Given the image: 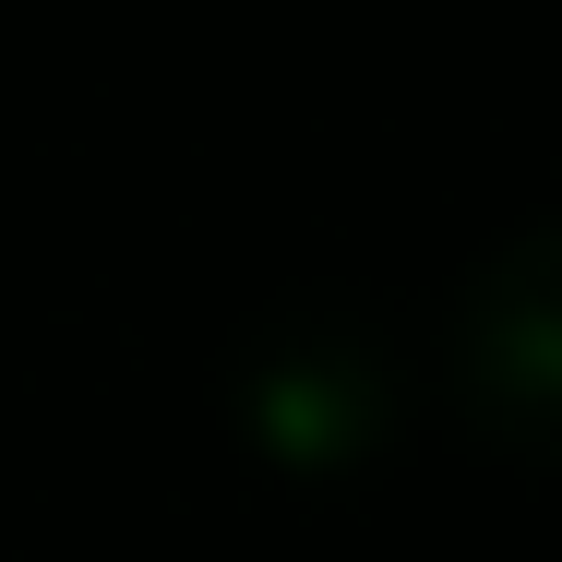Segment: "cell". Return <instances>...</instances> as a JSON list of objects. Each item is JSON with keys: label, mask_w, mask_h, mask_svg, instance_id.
Instances as JSON below:
<instances>
[{"label": "cell", "mask_w": 562, "mask_h": 562, "mask_svg": "<svg viewBox=\"0 0 562 562\" xmlns=\"http://www.w3.org/2000/svg\"><path fill=\"white\" fill-rule=\"evenodd\" d=\"M454 395L479 407V431L515 454L562 467V227H527L515 251H491L454 300Z\"/></svg>", "instance_id": "6da1fadb"}]
</instances>
